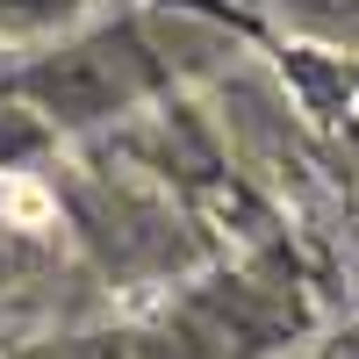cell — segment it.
Wrapping results in <instances>:
<instances>
[{"label": "cell", "instance_id": "cell-1", "mask_svg": "<svg viewBox=\"0 0 359 359\" xmlns=\"http://www.w3.org/2000/svg\"><path fill=\"white\" fill-rule=\"evenodd\" d=\"M0 201H8V216H15V223H29V230H50V201H43V187L15 180V187L0 194Z\"/></svg>", "mask_w": 359, "mask_h": 359}]
</instances>
